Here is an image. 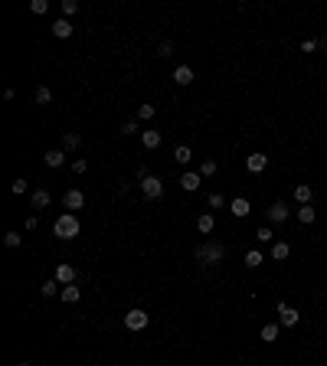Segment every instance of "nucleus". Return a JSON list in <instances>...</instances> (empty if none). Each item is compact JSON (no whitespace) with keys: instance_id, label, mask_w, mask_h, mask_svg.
Listing matches in <instances>:
<instances>
[{"instance_id":"1","label":"nucleus","mask_w":327,"mask_h":366,"mask_svg":"<svg viewBox=\"0 0 327 366\" xmlns=\"http://www.w3.org/2000/svg\"><path fill=\"white\" fill-rule=\"evenodd\" d=\"M79 229H82V226H79L76 213H63V216H59V219L53 222V235H56V239H66V242H69V239H76V235H79Z\"/></svg>"},{"instance_id":"2","label":"nucleus","mask_w":327,"mask_h":366,"mask_svg":"<svg viewBox=\"0 0 327 366\" xmlns=\"http://www.w3.org/2000/svg\"><path fill=\"white\" fill-rule=\"evenodd\" d=\"M223 255H226V249L219 242H203L200 249H196V258H200L203 265H216V262H223Z\"/></svg>"},{"instance_id":"3","label":"nucleus","mask_w":327,"mask_h":366,"mask_svg":"<svg viewBox=\"0 0 327 366\" xmlns=\"http://www.w3.org/2000/svg\"><path fill=\"white\" fill-rule=\"evenodd\" d=\"M141 193L148 196V200H161V196H164V183L157 177H144V180H141Z\"/></svg>"},{"instance_id":"4","label":"nucleus","mask_w":327,"mask_h":366,"mask_svg":"<svg viewBox=\"0 0 327 366\" xmlns=\"http://www.w3.org/2000/svg\"><path fill=\"white\" fill-rule=\"evenodd\" d=\"M148 320H151L148 314L134 307V311H128V314H125V327H128V330H144V327H148Z\"/></svg>"},{"instance_id":"5","label":"nucleus","mask_w":327,"mask_h":366,"mask_svg":"<svg viewBox=\"0 0 327 366\" xmlns=\"http://www.w3.org/2000/svg\"><path fill=\"white\" fill-rule=\"evenodd\" d=\"M278 317H281V327H295L298 320H301V314L295 307H288V304H278Z\"/></svg>"},{"instance_id":"6","label":"nucleus","mask_w":327,"mask_h":366,"mask_svg":"<svg viewBox=\"0 0 327 366\" xmlns=\"http://www.w3.org/2000/svg\"><path fill=\"white\" fill-rule=\"evenodd\" d=\"M56 281H59V285H72V281H76V268L72 265H66V262H59V265H56Z\"/></svg>"},{"instance_id":"7","label":"nucleus","mask_w":327,"mask_h":366,"mask_svg":"<svg viewBox=\"0 0 327 366\" xmlns=\"http://www.w3.org/2000/svg\"><path fill=\"white\" fill-rule=\"evenodd\" d=\"M63 203H66V210H82V206H85V193H82V190H69V193L63 196Z\"/></svg>"},{"instance_id":"8","label":"nucleus","mask_w":327,"mask_h":366,"mask_svg":"<svg viewBox=\"0 0 327 366\" xmlns=\"http://www.w3.org/2000/svg\"><path fill=\"white\" fill-rule=\"evenodd\" d=\"M200 170H187V173H183V177H180V187H183V190H187V193H193V190H200Z\"/></svg>"},{"instance_id":"9","label":"nucleus","mask_w":327,"mask_h":366,"mask_svg":"<svg viewBox=\"0 0 327 366\" xmlns=\"http://www.w3.org/2000/svg\"><path fill=\"white\" fill-rule=\"evenodd\" d=\"M265 167H268V157H265V154H252V157H245V170H249V173H262Z\"/></svg>"},{"instance_id":"10","label":"nucleus","mask_w":327,"mask_h":366,"mask_svg":"<svg viewBox=\"0 0 327 366\" xmlns=\"http://www.w3.org/2000/svg\"><path fill=\"white\" fill-rule=\"evenodd\" d=\"M249 210H252L249 200H242V196H236V200L229 203V213H233L236 219H245V216H249Z\"/></svg>"},{"instance_id":"11","label":"nucleus","mask_w":327,"mask_h":366,"mask_svg":"<svg viewBox=\"0 0 327 366\" xmlns=\"http://www.w3.org/2000/svg\"><path fill=\"white\" fill-rule=\"evenodd\" d=\"M141 144H144L148 150H157V147H161V131H154V128L141 131Z\"/></svg>"},{"instance_id":"12","label":"nucleus","mask_w":327,"mask_h":366,"mask_svg":"<svg viewBox=\"0 0 327 366\" xmlns=\"http://www.w3.org/2000/svg\"><path fill=\"white\" fill-rule=\"evenodd\" d=\"M288 219V206L285 203H272L268 206V222H285Z\"/></svg>"},{"instance_id":"13","label":"nucleus","mask_w":327,"mask_h":366,"mask_svg":"<svg viewBox=\"0 0 327 366\" xmlns=\"http://www.w3.org/2000/svg\"><path fill=\"white\" fill-rule=\"evenodd\" d=\"M66 164V150L63 147H53V150H46V167H63Z\"/></svg>"},{"instance_id":"14","label":"nucleus","mask_w":327,"mask_h":366,"mask_svg":"<svg viewBox=\"0 0 327 366\" xmlns=\"http://www.w3.org/2000/svg\"><path fill=\"white\" fill-rule=\"evenodd\" d=\"M173 82H177V85H190V82H193V69H190V66H177V69H173Z\"/></svg>"},{"instance_id":"15","label":"nucleus","mask_w":327,"mask_h":366,"mask_svg":"<svg viewBox=\"0 0 327 366\" xmlns=\"http://www.w3.org/2000/svg\"><path fill=\"white\" fill-rule=\"evenodd\" d=\"M30 203H33V210H43V206H49V190H33V193H30Z\"/></svg>"},{"instance_id":"16","label":"nucleus","mask_w":327,"mask_h":366,"mask_svg":"<svg viewBox=\"0 0 327 366\" xmlns=\"http://www.w3.org/2000/svg\"><path fill=\"white\" fill-rule=\"evenodd\" d=\"M311 196H314V190L308 187V183H298V187H295V200L301 203V206H308V203H311Z\"/></svg>"},{"instance_id":"17","label":"nucleus","mask_w":327,"mask_h":366,"mask_svg":"<svg viewBox=\"0 0 327 366\" xmlns=\"http://www.w3.org/2000/svg\"><path fill=\"white\" fill-rule=\"evenodd\" d=\"M53 33H56L59 39H69V36H72V23L63 16V20H56V23H53Z\"/></svg>"},{"instance_id":"18","label":"nucleus","mask_w":327,"mask_h":366,"mask_svg":"<svg viewBox=\"0 0 327 366\" xmlns=\"http://www.w3.org/2000/svg\"><path fill=\"white\" fill-rule=\"evenodd\" d=\"M196 229H200L203 235H206V232H213V229H216V219H213L210 213H203V216L196 219Z\"/></svg>"},{"instance_id":"19","label":"nucleus","mask_w":327,"mask_h":366,"mask_svg":"<svg viewBox=\"0 0 327 366\" xmlns=\"http://www.w3.org/2000/svg\"><path fill=\"white\" fill-rule=\"evenodd\" d=\"M43 297H53V294H63V285H59V281L56 278H49V281H43Z\"/></svg>"},{"instance_id":"20","label":"nucleus","mask_w":327,"mask_h":366,"mask_svg":"<svg viewBox=\"0 0 327 366\" xmlns=\"http://www.w3.org/2000/svg\"><path fill=\"white\" fill-rule=\"evenodd\" d=\"M59 297H63V301H66V304H76V301H79V297H82V291H79V288H76V285H66V288H63V294H59Z\"/></svg>"},{"instance_id":"21","label":"nucleus","mask_w":327,"mask_h":366,"mask_svg":"<svg viewBox=\"0 0 327 366\" xmlns=\"http://www.w3.org/2000/svg\"><path fill=\"white\" fill-rule=\"evenodd\" d=\"M314 216H318V213L311 210V203H308V206H301V210H298V222H304V226H311V222H314Z\"/></svg>"},{"instance_id":"22","label":"nucleus","mask_w":327,"mask_h":366,"mask_svg":"<svg viewBox=\"0 0 327 366\" xmlns=\"http://www.w3.org/2000/svg\"><path fill=\"white\" fill-rule=\"evenodd\" d=\"M79 144H82V138H79L76 131H69V134H63V150H76Z\"/></svg>"},{"instance_id":"23","label":"nucleus","mask_w":327,"mask_h":366,"mask_svg":"<svg viewBox=\"0 0 327 366\" xmlns=\"http://www.w3.org/2000/svg\"><path fill=\"white\" fill-rule=\"evenodd\" d=\"M173 157H177V164H190V160H193V150H190L187 144H180V147L173 150Z\"/></svg>"},{"instance_id":"24","label":"nucleus","mask_w":327,"mask_h":366,"mask_svg":"<svg viewBox=\"0 0 327 366\" xmlns=\"http://www.w3.org/2000/svg\"><path fill=\"white\" fill-rule=\"evenodd\" d=\"M272 255L278 258V262H281V258H288L291 255V245H288V242H275V245H272Z\"/></svg>"},{"instance_id":"25","label":"nucleus","mask_w":327,"mask_h":366,"mask_svg":"<svg viewBox=\"0 0 327 366\" xmlns=\"http://www.w3.org/2000/svg\"><path fill=\"white\" fill-rule=\"evenodd\" d=\"M262 262H265V258H262V252H255V249H252V252H245V268H258Z\"/></svg>"},{"instance_id":"26","label":"nucleus","mask_w":327,"mask_h":366,"mask_svg":"<svg viewBox=\"0 0 327 366\" xmlns=\"http://www.w3.org/2000/svg\"><path fill=\"white\" fill-rule=\"evenodd\" d=\"M262 340H265V343L278 340V324H265V327H262Z\"/></svg>"},{"instance_id":"27","label":"nucleus","mask_w":327,"mask_h":366,"mask_svg":"<svg viewBox=\"0 0 327 366\" xmlns=\"http://www.w3.org/2000/svg\"><path fill=\"white\" fill-rule=\"evenodd\" d=\"M30 10H33V13H36V16L49 13V0H33V3H30Z\"/></svg>"},{"instance_id":"28","label":"nucleus","mask_w":327,"mask_h":366,"mask_svg":"<svg viewBox=\"0 0 327 366\" xmlns=\"http://www.w3.org/2000/svg\"><path fill=\"white\" fill-rule=\"evenodd\" d=\"M154 105H141V108H138V121H151V118H154Z\"/></svg>"},{"instance_id":"29","label":"nucleus","mask_w":327,"mask_h":366,"mask_svg":"<svg viewBox=\"0 0 327 366\" xmlns=\"http://www.w3.org/2000/svg\"><path fill=\"white\" fill-rule=\"evenodd\" d=\"M36 101H39V105H49V101H53V92H49L46 85H39L36 88Z\"/></svg>"},{"instance_id":"30","label":"nucleus","mask_w":327,"mask_h":366,"mask_svg":"<svg viewBox=\"0 0 327 366\" xmlns=\"http://www.w3.org/2000/svg\"><path fill=\"white\" fill-rule=\"evenodd\" d=\"M3 242H7V249H20V242H23V239H20V232H7Z\"/></svg>"},{"instance_id":"31","label":"nucleus","mask_w":327,"mask_h":366,"mask_svg":"<svg viewBox=\"0 0 327 366\" xmlns=\"http://www.w3.org/2000/svg\"><path fill=\"white\" fill-rule=\"evenodd\" d=\"M216 173V160H203V167H200V177H213Z\"/></svg>"},{"instance_id":"32","label":"nucleus","mask_w":327,"mask_h":366,"mask_svg":"<svg viewBox=\"0 0 327 366\" xmlns=\"http://www.w3.org/2000/svg\"><path fill=\"white\" fill-rule=\"evenodd\" d=\"M210 206H213V210H223V206H226L223 193H210Z\"/></svg>"},{"instance_id":"33","label":"nucleus","mask_w":327,"mask_h":366,"mask_svg":"<svg viewBox=\"0 0 327 366\" xmlns=\"http://www.w3.org/2000/svg\"><path fill=\"white\" fill-rule=\"evenodd\" d=\"M76 10H79V0H63V13L66 16H72Z\"/></svg>"},{"instance_id":"34","label":"nucleus","mask_w":327,"mask_h":366,"mask_svg":"<svg viewBox=\"0 0 327 366\" xmlns=\"http://www.w3.org/2000/svg\"><path fill=\"white\" fill-rule=\"evenodd\" d=\"M157 56H164V59L173 56V43H170V39H164V43H161V53H157Z\"/></svg>"},{"instance_id":"35","label":"nucleus","mask_w":327,"mask_h":366,"mask_svg":"<svg viewBox=\"0 0 327 366\" xmlns=\"http://www.w3.org/2000/svg\"><path fill=\"white\" fill-rule=\"evenodd\" d=\"M255 235H258V242H272V239H275V235H272V229H268V226H262Z\"/></svg>"},{"instance_id":"36","label":"nucleus","mask_w":327,"mask_h":366,"mask_svg":"<svg viewBox=\"0 0 327 366\" xmlns=\"http://www.w3.org/2000/svg\"><path fill=\"white\" fill-rule=\"evenodd\" d=\"M10 190H13V193L20 196V193H26V190H30V183H26V180H16V183H13V187H10Z\"/></svg>"},{"instance_id":"37","label":"nucleus","mask_w":327,"mask_h":366,"mask_svg":"<svg viewBox=\"0 0 327 366\" xmlns=\"http://www.w3.org/2000/svg\"><path fill=\"white\" fill-rule=\"evenodd\" d=\"M314 49H318V43H314V39H304V43H301V53H314Z\"/></svg>"},{"instance_id":"38","label":"nucleus","mask_w":327,"mask_h":366,"mask_svg":"<svg viewBox=\"0 0 327 366\" xmlns=\"http://www.w3.org/2000/svg\"><path fill=\"white\" fill-rule=\"evenodd\" d=\"M72 170H76V173H85L88 164H85V160H72Z\"/></svg>"},{"instance_id":"39","label":"nucleus","mask_w":327,"mask_h":366,"mask_svg":"<svg viewBox=\"0 0 327 366\" xmlns=\"http://www.w3.org/2000/svg\"><path fill=\"white\" fill-rule=\"evenodd\" d=\"M121 131H125V134H134V131H138V121H125V125H121Z\"/></svg>"},{"instance_id":"40","label":"nucleus","mask_w":327,"mask_h":366,"mask_svg":"<svg viewBox=\"0 0 327 366\" xmlns=\"http://www.w3.org/2000/svg\"><path fill=\"white\" fill-rule=\"evenodd\" d=\"M318 49H321V53H327V36H321V39H318Z\"/></svg>"},{"instance_id":"41","label":"nucleus","mask_w":327,"mask_h":366,"mask_svg":"<svg viewBox=\"0 0 327 366\" xmlns=\"http://www.w3.org/2000/svg\"><path fill=\"white\" fill-rule=\"evenodd\" d=\"M16 366H33V363H16Z\"/></svg>"}]
</instances>
